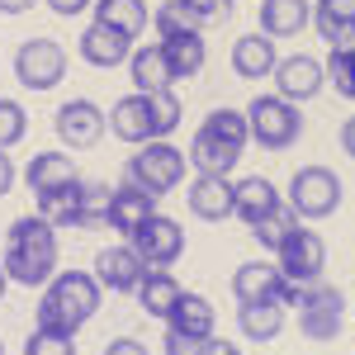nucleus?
Segmentation results:
<instances>
[{
    "instance_id": "nucleus-29",
    "label": "nucleus",
    "mask_w": 355,
    "mask_h": 355,
    "mask_svg": "<svg viewBox=\"0 0 355 355\" xmlns=\"http://www.w3.org/2000/svg\"><path fill=\"white\" fill-rule=\"evenodd\" d=\"M313 24L327 43L355 38V0H313Z\"/></svg>"
},
{
    "instance_id": "nucleus-46",
    "label": "nucleus",
    "mask_w": 355,
    "mask_h": 355,
    "mask_svg": "<svg viewBox=\"0 0 355 355\" xmlns=\"http://www.w3.org/2000/svg\"><path fill=\"white\" fill-rule=\"evenodd\" d=\"M5 289H10V275H5V266H0V303H5Z\"/></svg>"
},
{
    "instance_id": "nucleus-41",
    "label": "nucleus",
    "mask_w": 355,
    "mask_h": 355,
    "mask_svg": "<svg viewBox=\"0 0 355 355\" xmlns=\"http://www.w3.org/2000/svg\"><path fill=\"white\" fill-rule=\"evenodd\" d=\"M199 355H242V346H237V341H218V336H204Z\"/></svg>"
},
{
    "instance_id": "nucleus-10",
    "label": "nucleus",
    "mask_w": 355,
    "mask_h": 355,
    "mask_svg": "<svg viewBox=\"0 0 355 355\" xmlns=\"http://www.w3.org/2000/svg\"><path fill=\"white\" fill-rule=\"evenodd\" d=\"M15 76H19L24 90H53L67 76V48L53 43V38H28L15 53Z\"/></svg>"
},
{
    "instance_id": "nucleus-42",
    "label": "nucleus",
    "mask_w": 355,
    "mask_h": 355,
    "mask_svg": "<svg viewBox=\"0 0 355 355\" xmlns=\"http://www.w3.org/2000/svg\"><path fill=\"white\" fill-rule=\"evenodd\" d=\"M105 355H147V346H142V341H133V336H119V341H110V346H105Z\"/></svg>"
},
{
    "instance_id": "nucleus-44",
    "label": "nucleus",
    "mask_w": 355,
    "mask_h": 355,
    "mask_svg": "<svg viewBox=\"0 0 355 355\" xmlns=\"http://www.w3.org/2000/svg\"><path fill=\"white\" fill-rule=\"evenodd\" d=\"M341 152H351V157H355V114L341 123Z\"/></svg>"
},
{
    "instance_id": "nucleus-35",
    "label": "nucleus",
    "mask_w": 355,
    "mask_h": 355,
    "mask_svg": "<svg viewBox=\"0 0 355 355\" xmlns=\"http://www.w3.org/2000/svg\"><path fill=\"white\" fill-rule=\"evenodd\" d=\"M199 128H209L214 137H223V142H227V147H237V152L251 142V133H246V114H237V110H214Z\"/></svg>"
},
{
    "instance_id": "nucleus-32",
    "label": "nucleus",
    "mask_w": 355,
    "mask_h": 355,
    "mask_svg": "<svg viewBox=\"0 0 355 355\" xmlns=\"http://www.w3.org/2000/svg\"><path fill=\"white\" fill-rule=\"evenodd\" d=\"M110 204L114 190L100 185V180H81V209H76V227H110Z\"/></svg>"
},
{
    "instance_id": "nucleus-33",
    "label": "nucleus",
    "mask_w": 355,
    "mask_h": 355,
    "mask_svg": "<svg viewBox=\"0 0 355 355\" xmlns=\"http://www.w3.org/2000/svg\"><path fill=\"white\" fill-rule=\"evenodd\" d=\"M152 24H157V38H166V33H199L204 19H199V10H194L190 0H162L157 15H152Z\"/></svg>"
},
{
    "instance_id": "nucleus-4",
    "label": "nucleus",
    "mask_w": 355,
    "mask_h": 355,
    "mask_svg": "<svg viewBox=\"0 0 355 355\" xmlns=\"http://www.w3.org/2000/svg\"><path fill=\"white\" fill-rule=\"evenodd\" d=\"M246 133L251 142H261L266 152H284V147H294L303 133V114L294 100H284V95H256L251 105H246Z\"/></svg>"
},
{
    "instance_id": "nucleus-38",
    "label": "nucleus",
    "mask_w": 355,
    "mask_h": 355,
    "mask_svg": "<svg viewBox=\"0 0 355 355\" xmlns=\"http://www.w3.org/2000/svg\"><path fill=\"white\" fill-rule=\"evenodd\" d=\"M194 10H199V19H204V24H214V19H227V15H232V5H237V0H190Z\"/></svg>"
},
{
    "instance_id": "nucleus-19",
    "label": "nucleus",
    "mask_w": 355,
    "mask_h": 355,
    "mask_svg": "<svg viewBox=\"0 0 355 355\" xmlns=\"http://www.w3.org/2000/svg\"><path fill=\"white\" fill-rule=\"evenodd\" d=\"M190 214L204 223H218L232 214V180L227 175H194L190 180Z\"/></svg>"
},
{
    "instance_id": "nucleus-1",
    "label": "nucleus",
    "mask_w": 355,
    "mask_h": 355,
    "mask_svg": "<svg viewBox=\"0 0 355 355\" xmlns=\"http://www.w3.org/2000/svg\"><path fill=\"white\" fill-rule=\"evenodd\" d=\"M5 275L10 284H24V289H38L57 275V227L38 214H24V218L10 223L5 232Z\"/></svg>"
},
{
    "instance_id": "nucleus-20",
    "label": "nucleus",
    "mask_w": 355,
    "mask_h": 355,
    "mask_svg": "<svg viewBox=\"0 0 355 355\" xmlns=\"http://www.w3.org/2000/svg\"><path fill=\"white\" fill-rule=\"evenodd\" d=\"M24 180L33 194H48V190H62V185H76V162L67 152H33V162L24 166Z\"/></svg>"
},
{
    "instance_id": "nucleus-27",
    "label": "nucleus",
    "mask_w": 355,
    "mask_h": 355,
    "mask_svg": "<svg viewBox=\"0 0 355 355\" xmlns=\"http://www.w3.org/2000/svg\"><path fill=\"white\" fill-rule=\"evenodd\" d=\"M95 24L114 28L123 38H137L147 28V0H95Z\"/></svg>"
},
{
    "instance_id": "nucleus-22",
    "label": "nucleus",
    "mask_w": 355,
    "mask_h": 355,
    "mask_svg": "<svg viewBox=\"0 0 355 355\" xmlns=\"http://www.w3.org/2000/svg\"><path fill=\"white\" fill-rule=\"evenodd\" d=\"M275 38L266 33H242L237 43H232V71L242 76V81H261V76H270L275 71Z\"/></svg>"
},
{
    "instance_id": "nucleus-6",
    "label": "nucleus",
    "mask_w": 355,
    "mask_h": 355,
    "mask_svg": "<svg viewBox=\"0 0 355 355\" xmlns=\"http://www.w3.org/2000/svg\"><path fill=\"white\" fill-rule=\"evenodd\" d=\"M299 331L308 341H336L341 327H346V299L341 289L327 284V279H313V284H299Z\"/></svg>"
},
{
    "instance_id": "nucleus-13",
    "label": "nucleus",
    "mask_w": 355,
    "mask_h": 355,
    "mask_svg": "<svg viewBox=\"0 0 355 355\" xmlns=\"http://www.w3.org/2000/svg\"><path fill=\"white\" fill-rule=\"evenodd\" d=\"M270 76H275V85H279V95H284V100H294V105L313 100V95L327 85V71H322V62H318V57H303V53L279 57Z\"/></svg>"
},
{
    "instance_id": "nucleus-18",
    "label": "nucleus",
    "mask_w": 355,
    "mask_h": 355,
    "mask_svg": "<svg viewBox=\"0 0 355 355\" xmlns=\"http://www.w3.org/2000/svg\"><path fill=\"white\" fill-rule=\"evenodd\" d=\"M284 199H279V190H275L266 175H246V180H237L232 185V214L251 227V223H261L270 209H279Z\"/></svg>"
},
{
    "instance_id": "nucleus-45",
    "label": "nucleus",
    "mask_w": 355,
    "mask_h": 355,
    "mask_svg": "<svg viewBox=\"0 0 355 355\" xmlns=\"http://www.w3.org/2000/svg\"><path fill=\"white\" fill-rule=\"evenodd\" d=\"M33 10V0H0V15H24Z\"/></svg>"
},
{
    "instance_id": "nucleus-26",
    "label": "nucleus",
    "mask_w": 355,
    "mask_h": 355,
    "mask_svg": "<svg viewBox=\"0 0 355 355\" xmlns=\"http://www.w3.org/2000/svg\"><path fill=\"white\" fill-rule=\"evenodd\" d=\"M237 327H242L246 341H275L279 327H284V303H275V299L242 303L237 308Z\"/></svg>"
},
{
    "instance_id": "nucleus-17",
    "label": "nucleus",
    "mask_w": 355,
    "mask_h": 355,
    "mask_svg": "<svg viewBox=\"0 0 355 355\" xmlns=\"http://www.w3.org/2000/svg\"><path fill=\"white\" fill-rule=\"evenodd\" d=\"M76 53H81L85 67H119L133 53V38H123V33H114L105 24H90L81 33V43H76Z\"/></svg>"
},
{
    "instance_id": "nucleus-24",
    "label": "nucleus",
    "mask_w": 355,
    "mask_h": 355,
    "mask_svg": "<svg viewBox=\"0 0 355 355\" xmlns=\"http://www.w3.org/2000/svg\"><path fill=\"white\" fill-rule=\"evenodd\" d=\"M242 162V152L237 147H227L223 137H214L209 128H199L190 142V166L199 175H232V166Z\"/></svg>"
},
{
    "instance_id": "nucleus-2",
    "label": "nucleus",
    "mask_w": 355,
    "mask_h": 355,
    "mask_svg": "<svg viewBox=\"0 0 355 355\" xmlns=\"http://www.w3.org/2000/svg\"><path fill=\"white\" fill-rule=\"evenodd\" d=\"M100 279L90 270H57L43 284V299H38V331H62V336H76V331L100 313Z\"/></svg>"
},
{
    "instance_id": "nucleus-12",
    "label": "nucleus",
    "mask_w": 355,
    "mask_h": 355,
    "mask_svg": "<svg viewBox=\"0 0 355 355\" xmlns=\"http://www.w3.org/2000/svg\"><path fill=\"white\" fill-rule=\"evenodd\" d=\"M95 279H100V289H114V294H137V284H142V275H147V261L137 256L133 246H105L100 256H95Z\"/></svg>"
},
{
    "instance_id": "nucleus-3",
    "label": "nucleus",
    "mask_w": 355,
    "mask_h": 355,
    "mask_svg": "<svg viewBox=\"0 0 355 355\" xmlns=\"http://www.w3.org/2000/svg\"><path fill=\"white\" fill-rule=\"evenodd\" d=\"M180 100L171 95V90H152V95H123V100H114V110L105 114L110 119V128L119 142H133V147H142V142H152V137H171L175 128H180Z\"/></svg>"
},
{
    "instance_id": "nucleus-23",
    "label": "nucleus",
    "mask_w": 355,
    "mask_h": 355,
    "mask_svg": "<svg viewBox=\"0 0 355 355\" xmlns=\"http://www.w3.org/2000/svg\"><path fill=\"white\" fill-rule=\"evenodd\" d=\"M157 214V194L137 190L133 180H123L119 190H114V204H110V227H119L123 237L133 232V227H142V223Z\"/></svg>"
},
{
    "instance_id": "nucleus-9",
    "label": "nucleus",
    "mask_w": 355,
    "mask_h": 355,
    "mask_svg": "<svg viewBox=\"0 0 355 355\" xmlns=\"http://www.w3.org/2000/svg\"><path fill=\"white\" fill-rule=\"evenodd\" d=\"M128 246L147 261V270H166V266H175L180 251H185V227L175 218H166V214H152L142 227L128 232Z\"/></svg>"
},
{
    "instance_id": "nucleus-25",
    "label": "nucleus",
    "mask_w": 355,
    "mask_h": 355,
    "mask_svg": "<svg viewBox=\"0 0 355 355\" xmlns=\"http://www.w3.org/2000/svg\"><path fill=\"white\" fill-rule=\"evenodd\" d=\"M128 71H133V90L137 95H152V90H171V67H166V57L157 43H142L128 53Z\"/></svg>"
},
{
    "instance_id": "nucleus-28",
    "label": "nucleus",
    "mask_w": 355,
    "mask_h": 355,
    "mask_svg": "<svg viewBox=\"0 0 355 355\" xmlns=\"http://www.w3.org/2000/svg\"><path fill=\"white\" fill-rule=\"evenodd\" d=\"M180 299V279L171 270H147L142 275V284H137V303H142V313L147 318H162L166 322V313H171V303Z\"/></svg>"
},
{
    "instance_id": "nucleus-7",
    "label": "nucleus",
    "mask_w": 355,
    "mask_h": 355,
    "mask_svg": "<svg viewBox=\"0 0 355 355\" xmlns=\"http://www.w3.org/2000/svg\"><path fill=\"white\" fill-rule=\"evenodd\" d=\"M284 204L308 223L331 218L341 209V180H336V171H327V166H299L294 180H289V199Z\"/></svg>"
},
{
    "instance_id": "nucleus-14",
    "label": "nucleus",
    "mask_w": 355,
    "mask_h": 355,
    "mask_svg": "<svg viewBox=\"0 0 355 355\" xmlns=\"http://www.w3.org/2000/svg\"><path fill=\"white\" fill-rule=\"evenodd\" d=\"M214 322H218L214 303L204 294H185V289H180V299L171 303V313H166V331H180V336H194V341L214 336Z\"/></svg>"
},
{
    "instance_id": "nucleus-8",
    "label": "nucleus",
    "mask_w": 355,
    "mask_h": 355,
    "mask_svg": "<svg viewBox=\"0 0 355 355\" xmlns=\"http://www.w3.org/2000/svg\"><path fill=\"white\" fill-rule=\"evenodd\" d=\"M275 266H279V275H284L289 284H313V279H322V266H327V242H322L313 227L299 223V227L279 242Z\"/></svg>"
},
{
    "instance_id": "nucleus-21",
    "label": "nucleus",
    "mask_w": 355,
    "mask_h": 355,
    "mask_svg": "<svg viewBox=\"0 0 355 355\" xmlns=\"http://www.w3.org/2000/svg\"><path fill=\"white\" fill-rule=\"evenodd\" d=\"M313 24L308 0H261V33L266 38H294Z\"/></svg>"
},
{
    "instance_id": "nucleus-5",
    "label": "nucleus",
    "mask_w": 355,
    "mask_h": 355,
    "mask_svg": "<svg viewBox=\"0 0 355 355\" xmlns=\"http://www.w3.org/2000/svg\"><path fill=\"white\" fill-rule=\"evenodd\" d=\"M123 180H133L137 190H147V194L162 199V194H171L180 180H185V152L171 147L166 137H152V142H142V152L128 157Z\"/></svg>"
},
{
    "instance_id": "nucleus-15",
    "label": "nucleus",
    "mask_w": 355,
    "mask_h": 355,
    "mask_svg": "<svg viewBox=\"0 0 355 355\" xmlns=\"http://www.w3.org/2000/svg\"><path fill=\"white\" fill-rule=\"evenodd\" d=\"M232 294H237V303H261V299L284 303V275H279V266H266V261L237 266V275H232Z\"/></svg>"
},
{
    "instance_id": "nucleus-43",
    "label": "nucleus",
    "mask_w": 355,
    "mask_h": 355,
    "mask_svg": "<svg viewBox=\"0 0 355 355\" xmlns=\"http://www.w3.org/2000/svg\"><path fill=\"white\" fill-rule=\"evenodd\" d=\"M15 190V162H10V152L0 147V199Z\"/></svg>"
},
{
    "instance_id": "nucleus-34",
    "label": "nucleus",
    "mask_w": 355,
    "mask_h": 355,
    "mask_svg": "<svg viewBox=\"0 0 355 355\" xmlns=\"http://www.w3.org/2000/svg\"><path fill=\"white\" fill-rule=\"evenodd\" d=\"M299 223H303V218L289 209V204H279V209H270L261 223H251V237H256V242H261V246L275 256V251H279V242H284V237H289Z\"/></svg>"
},
{
    "instance_id": "nucleus-16",
    "label": "nucleus",
    "mask_w": 355,
    "mask_h": 355,
    "mask_svg": "<svg viewBox=\"0 0 355 355\" xmlns=\"http://www.w3.org/2000/svg\"><path fill=\"white\" fill-rule=\"evenodd\" d=\"M157 48H162L166 67H171V81L199 76V71H204V57H209V48H204L199 33H166V38H157Z\"/></svg>"
},
{
    "instance_id": "nucleus-39",
    "label": "nucleus",
    "mask_w": 355,
    "mask_h": 355,
    "mask_svg": "<svg viewBox=\"0 0 355 355\" xmlns=\"http://www.w3.org/2000/svg\"><path fill=\"white\" fill-rule=\"evenodd\" d=\"M204 341H194V336H180V331H166V355H199Z\"/></svg>"
},
{
    "instance_id": "nucleus-31",
    "label": "nucleus",
    "mask_w": 355,
    "mask_h": 355,
    "mask_svg": "<svg viewBox=\"0 0 355 355\" xmlns=\"http://www.w3.org/2000/svg\"><path fill=\"white\" fill-rule=\"evenodd\" d=\"M322 71H327L331 90L341 95V100H355V38L346 43H331L327 62H322Z\"/></svg>"
},
{
    "instance_id": "nucleus-40",
    "label": "nucleus",
    "mask_w": 355,
    "mask_h": 355,
    "mask_svg": "<svg viewBox=\"0 0 355 355\" xmlns=\"http://www.w3.org/2000/svg\"><path fill=\"white\" fill-rule=\"evenodd\" d=\"M90 5H95V0H48V10H53V15H62V19H76V15H81V10H90Z\"/></svg>"
},
{
    "instance_id": "nucleus-37",
    "label": "nucleus",
    "mask_w": 355,
    "mask_h": 355,
    "mask_svg": "<svg viewBox=\"0 0 355 355\" xmlns=\"http://www.w3.org/2000/svg\"><path fill=\"white\" fill-rule=\"evenodd\" d=\"M24 355H76V341L71 336H62V331H38L24 341Z\"/></svg>"
},
{
    "instance_id": "nucleus-11",
    "label": "nucleus",
    "mask_w": 355,
    "mask_h": 355,
    "mask_svg": "<svg viewBox=\"0 0 355 355\" xmlns=\"http://www.w3.org/2000/svg\"><path fill=\"white\" fill-rule=\"evenodd\" d=\"M105 128H110V119H105V110L95 100H67L57 110V137H62V147L85 152V147H95L105 137Z\"/></svg>"
},
{
    "instance_id": "nucleus-30",
    "label": "nucleus",
    "mask_w": 355,
    "mask_h": 355,
    "mask_svg": "<svg viewBox=\"0 0 355 355\" xmlns=\"http://www.w3.org/2000/svg\"><path fill=\"white\" fill-rule=\"evenodd\" d=\"M38 199V218H48L53 227H76V209H81V180L76 185H62V190L33 194Z\"/></svg>"
},
{
    "instance_id": "nucleus-47",
    "label": "nucleus",
    "mask_w": 355,
    "mask_h": 355,
    "mask_svg": "<svg viewBox=\"0 0 355 355\" xmlns=\"http://www.w3.org/2000/svg\"><path fill=\"white\" fill-rule=\"evenodd\" d=\"M0 355H5V341H0Z\"/></svg>"
},
{
    "instance_id": "nucleus-36",
    "label": "nucleus",
    "mask_w": 355,
    "mask_h": 355,
    "mask_svg": "<svg viewBox=\"0 0 355 355\" xmlns=\"http://www.w3.org/2000/svg\"><path fill=\"white\" fill-rule=\"evenodd\" d=\"M24 133H28L24 105H19V100H0V147L10 152L15 142H24Z\"/></svg>"
}]
</instances>
